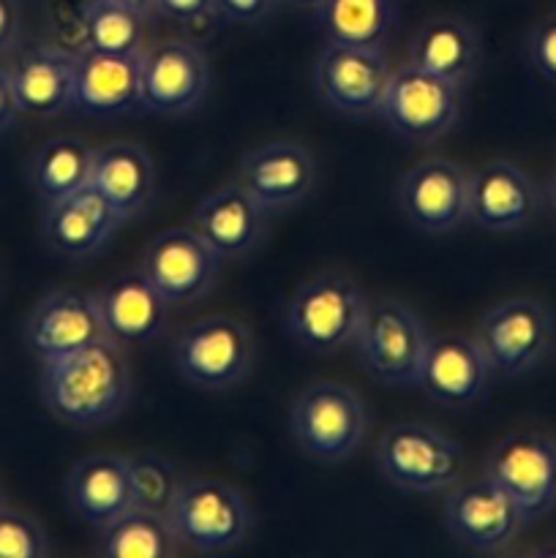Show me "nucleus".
I'll return each mask as SVG.
<instances>
[{
    "label": "nucleus",
    "instance_id": "nucleus-36",
    "mask_svg": "<svg viewBox=\"0 0 556 558\" xmlns=\"http://www.w3.org/2000/svg\"><path fill=\"white\" fill-rule=\"evenodd\" d=\"M153 14H161L164 20L180 22V25H194L216 14L213 0H153Z\"/></svg>",
    "mask_w": 556,
    "mask_h": 558
},
{
    "label": "nucleus",
    "instance_id": "nucleus-39",
    "mask_svg": "<svg viewBox=\"0 0 556 558\" xmlns=\"http://www.w3.org/2000/svg\"><path fill=\"white\" fill-rule=\"evenodd\" d=\"M118 3L131 5V9H140L145 14H153V0H118Z\"/></svg>",
    "mask_w": 556,
    "mask_h": 558
},
{
    "label": "nucleus",
    "instance_id": "nucleus-21",
    "mask_svg": "<svg viewBox=\"0 0 556 558\" xmlns=\"http://www.w3.org/2000/svg\"><path fill=\"white\" fill-rule=\"evenodd\" d=\"M93 294L107 327V338L123 349L142 347L161 336L172 308L140 267L120 272Z\"/></svg>",
    "mask_w": 556,
    "mask_h": 558
},
{
    "label": "nucleus",
    "instance_id": "nucleus-1",
    "mask_svg": "<svg viewBox=\"0 0 556 558\" xmlns=\"http://www.w3.org/2000/svg\"><path fill=\"white\" fill-rule=\"evenodd\" d=\"M134 390L123 347L104 338L63 357L44 360L38 392L44 407L60 423L96 430L125 412Z\"/></svg>",
    "mask_w": 556,
    "mask_h": 558
},
{
    "label": "nucleus",
    "instance_id": "nucleus-13",
    "mask_svg": "<svg viewBox=\"0 0 556 558\" xmlns=\"http://www.w3.org/2000/svg\"><path fill=\"white\" fill-rule=\"evenodd\" d=\"M396 202L420 232H452L469 221V172L447 158H425L401 174Z\"/></svg>",
    "mask_w": 556,
    "mask_h": 558
},
{
    "label": "nucleus",
    "instance_id": "nucleus-18",
    "mask_svg": "<svg viewBox=\"0 0 556 558\" xmlns=\"http://www.w3.org/2000/svg\"><path fill=\"white\" fill-rule=\"evenodd\" d=\"M71 109L87 118H120L142 109V52L112 54L82 47Z\"/></svg>",
    "mask_w": 556,
    "mask_h": 558
},
{
    "label": "nucleus",
    "instance_id": "nucleus-20",
    "mask_svg": "<svg viewBox=\"0 0 556 558\" xmlns=\"http://www.w3.org/2000/svg\"><path fill=\"white\" fill-rule=\"evenodd\" d=\"M74 65L76 52L52 44L16 49L5 60V74L20 112L27 118H55L69 112L74 96Z\"/></svg>",
    "mask_w": 556,
    "mask_h": 558
},
{
    "label": "nucleus",
    "instance_id": "nucleus-15",
    "mask_svg": "<svg viewBox=\"0 0 556 558\" xmlns=\"http://www.w3.org/2000/svg\"><path fill=\"white\" fill-rule=\"evenodd\" d=\"M221 256L191 227H174L147 243L140 270L156 283L169 305H185L213 289Z\"/></svg>",
    "mask_w": 556,
    "mask_h": 558
},
{
    "label": "nucleus",
    "instance_id": "nucleus-25",
    "mask_svg": "<svg viewBox=\"0 0 556 558\" xmlns=\"http://www.w3.org/2000/svg\"><path fill=\"white\" fill-rule=\"evenodd\" d=\"M265 207L234 180L221 185L191 213L189 227L216 251L221 259L245 256L262 240Z\"/></svg>",
    "mask_w": 556,
    "mask_h": 558
},
{
    "label": "nucleus",
    "instance_id": "nucleus-14",
    "mask_svg": "<svg viewBox=\"0 0 556 558\" xmlns=\"http://www.w3.org/2000/svg\"><path fill=\"white\" fill-rule=\"evenodd\" d=\"M210 87V65L196 44L164 38L142 52V109L185 114L200 107Z\"/></svg>",
    "mask_w": 556,
    "mask_h": 558
},
{
    "label": "nucleus",
    "instance_id": "nucleus-10",
    "mask_svg": "<svg viewBox=\"0 0 556 558\" xmlns=\"http://www.w3.org/2000/svg\"><path fill=\"white\" fill-rule=\"evenodd\" d=\"M483 474L516 501L527 523L556 510V441L551 436L537 430L505 436L485 458Z\"/></svg>",
    "mask_w": 556,
    "mask_h": 558
},
{
    "label": "nucleus",
    "instance_id": "nucleus-2",
    "mask_svg": "<svg viewBox=\"0 0 556 558\" xmlns=\"http://www.w3.org/2000/svg\"><path fill=\"white\" fill-rule=\"evenodd\" d=\"M368 412L358 392L338 381H314L289 407V436L314 463H343L360 450Z\"/></svg>",
    "mask_w": 556,
    "mask_h": 558
},
{
    "label": "nucleus",
    "instance_id": "nucleus-6",
    "mask_svg": "<svg viewBox=\"0 0 556 558\" xmlns=\"http://www.w3.org/2000/svg\"><path fill=\"white\" fill-rule=\"evenodd\" d=\"M180 545L200 554H223L249 539L254 512L234 485L210 477H185L169 510Z\"/></svg>",
    "mask_w": 556,
    "mask_h": 558
},
{
    "label": "nucleus",
    "instance_id": "nucleus-7",
    "mask_svg": "<svg viewBox=\"0 0 556 558\" xmlns=\"http://www.w3.org/2000/svg\"><path fill=\"white\" fill-rule=\"evenodd\" d=\"M428 330L409 305L398 300L368 303L352 347L371 379L387 387H418Z\"/></svg>",
    "mask_w": 556,
    "mask_h": 558
},
{
    "label": "nucleus",
    "instance_id": "nucleus-22",
    "mask_svg": "<svg viewBox=\"0 0 556 558\" xmlns=\"http://www.w3.org/2000/svg\"><path fill=\"white\" fill-rule=\"evenodd\" d=\"M540 189L512 161H491L469 172V221L491 232H512L537 216Z\"/></svg>",
    "mask_w": 556,
    "mask_h": 558
},
{
    "label": "nucleus",
    "instance_id": "nucleus-34",
    "mask_svg": "<svg viewBox=\"0 0 556 558\" xmlns=\"http://www.w3.org/2000/svg\"><path fill=\"white\" fill-rule=\"evenodd\" d=\"M527 60L545 85L556 87V11L543 16L527 36Z\"/></svg>",
    "mask_w": 556,
    "mask_h": 558
},
{
    "label": "nucleus",
    "instance_id": "nucleus-24",
    "mask_svg": "<svg viewBox=\"0 0 556 558\" xmlns=\"http://www.w3.org/2000/svg\"><path fill=\"white\" fill-rule=\"evenodd\" d=\"M63 496L71 515L87 526L101 529L104 523L114 521L134 507L129 458L109 456V452L82 458L65 474Z\"/></svg>",
    "mask_w": 556,
    "mask_h": 558
},
{
    "label": "nucleus",
    "instance_id": "nucleus-35",
    "mask_svg": "<svg viewBox=\"0 0 556 558\" xmlns=\"http://www.w3.org/2000/svg\"><path fill=\"white\" fill-rule=\"evenodd\" d=\"M278 0H213V9L221 20L238 22V25H254L262 22Z\"/></svg>",
    "mask_w": 556,
    "mask_h": 558
},
{
    "label": "nucleus",
    "instance_id": "nucleus-23",
    "mask_svg": "<svg viewBox=\"0 0 556 558\" xmlns=\"http://www.w3.org/2000/svg\"><path fill=\"white\" fill-rule=\"evenodd\" d=\"M44 207H47L41 218L44 243L71 262L98 254L109 243L114 229L123 223L112 205L93 185H85L65 199Z\"/></svg>",
    "mask_w": 556,
    "mask_h": 558
},
{
    "label": "nucleus",
    "instance_id": "nucleus-30",
    "mask_svg": "<svg viewBox=\"0 0 556 558\" xmlns=\"http://www.w3.org/2000/svg\"><path fill=\"white\" fill-rule=\"evenodd\" d=\"M183 548L169 515L131 507L96 534L93 554L104 558H169Z\"/></svg>",
    "mask_w": 556,
    "mask_h": 558
},
{
    "label": "nucleus",
    "instance_id": "nucleus-41",
    "mask_svg": "<svg viewBox=\"0 0 556 558\" xmlns=\"http://www.w3.org/2000/svg\"><path fill=\"white\" fill-rule=\"evenodd\" d=\"M548 199H551V205H554V210H556V172H554V178H551V183H548Z\"/></svg>",
    "mask_w": 556,
    "mask_h": 558
},
{
    "label": "nucleus",
    "instance_id": "nucleus-37",
    "mask_svg": "<svg viewBox=\"0 0 556 558\" xmlns=\"http://www.w3.org/2000/svg\"><path fill=\"white\" fill-rule=\"evenodd\" d=\"M22 44V3L0 0V60H9Z\"/></svg>",
    "mask_w": 556,
    "mask_h": 558
},
{
    "label": "nucleus",
    "instance_id": "nucleus-5",
    "mask_svg": "<svg viewBox=\"0 0 556 558\" xmlns=\"http://www.w3.org/2000/svg\"><path fill=\"white\" fill-rule=\"evenodd\" d=\"M365 311L368 298L352 278L322 272L294 292L283 325L298 347L314 354H330L354 341Z\"/></svg>",
    "mask_w": 556,
    "mask_h": 558
},
{
    "label": "nucleus",
    "instance_id": "nucleus-11",
    "mask_svg": "<svg viewBox=\"0 0 556 558\" xmlns=\"http://www.w3.org/2000/svg\"><path fill=\"white\" fill-rule=\"evenodd\" d=\"M442 521L452 543L478 554H499L527 526L516 501L485 474L458 480L447 490Z\"/></svg>",
    "mask_w": 556,
    "mask_h": 558
},
{
    "label": "nucleus",
    "instance_id": "nucleus-27",
    "mask_svg": "<svg viewBox=\"0 0 556 558\" xmlns=\"http://www.w3.org/2000/svg\"><path fill=\"white\" fill-rule=\"evenodd\" d=\"M112 205L120 221L145 216L156 202V167L147 150L131 142L93 147L90 183Z\"/></svg>",
    "mask_w": 556,
    "mask_h": 558
},
{
    "label": "nucleus",
    "instance_id": "nucleus-17",
    "mask_svg": "<svg viewBox=\"0 0 556 558\" xmlns=\"http://www.w3.org/2000/svg\"><path fill=\"white\" fill-rule=\"evenodd\" d=\"M491 374L474 336L463 332H436L428 338L418 387L434 403L447 409H463L483 401Z\"/></svg>",
    "mask_w": 556,
    "mask_h": 558
},
{
    "label": "nucleus",
    "instance_id": "nucleus-31",
    "mask_svg": "<svg viewBox=\"0 0 556 558\" xmlns=\"http://www.w3.org/2000/svg\"><path fill=\"white\" fill-rule=\"evenodd\" d=\"M145 11L118 0H87L82 14L85 47L112 54L145 52Z\"/></svg>",
    "mask_w": 556,
    "mask_h": 558
},
{
    "label": "nucleus",
    "instance_id": "nucleus-29",
    "mask_svg": "<svg viewBox=\"0 0 556 558\" xmlns=\"http://www.w3.org/2000/svg\"><path fill=\"white\" fill-rule=\"evenodd\" d=\"M316 25L330 44L385 49L398 31V0H322Z\"/></svg>",
    "mask_w": 556,
    "mask_h": 558
},
{
    "label": "nucleus",
    "instance_id": "nucleus-32",
    "mask_svg": "<svg viewBox=\"0 0 556 558\" xmlns=\"http://www.w3.org/2000/svg\"><path fill=\"white\" fill-rule=\"evenodd\" d=\"M131 469V490H134V507L158 515H169L172 501L178 496L180 485L185 477H180L178 466L169 458L158 452H136L129 456Z\"/></svg>",
    "mask_w": 556,
    "mask_h": 558
},
{
    "label": "nucleus",
    "instance_id": "nucleus-4",
    "mask_svg": "<svg viewBox=\"0 0 556 558\" xmlns=\"http://www.w3.org/2000/svg\"><path fill=\"white\" fill-rule=\"evenodd\" d=\"M474 341L494 376L532 374L556 349L554 311L534 298H510L480 316Z\"/></svg>",
    "mask_w": 556,
    "mask_h": 558
},
{
    "label": "nucleus",
    "instance_id": "nucleus-33",
    "mask_svg": "<svg viewBox=\"0 0 556 558\" xmlns=\"http://www.w3.org/2000/svg\"><path fill=\"white\" fill-rule=\"evenodd\" d=\"M49 554V537L36 518L9 505L0 510V558H44Z\"/></svg>",
    "mask_w": 556,
    "mask_h": 558
},
{
    "label": "nucleus",
    "instance_id": "nucleus-28",
    "mask_svg": "<svg viewBox=\"0 0 556 558\" xmlns=\"http://www.w3.org/2000/svg\"><path fill=\"white\" fill-rule=\"evenodd\" d=\"M93 147L80 136H49L27 156L25 174L44 205L65 199L90 183Z\"/></svg>",
    "mask_w": 556,
    "mask_h": 558
},
{
    "label": "nucleus",
    "instance_id": "nucleus-40",
    "mask_svg": "<svg viewBox=\"0 0 556 558\" xmlns=\"http://www.w3.org/2000/svg\"><path fill=\"white\" fill-rule=\"evenodd\" d=\"M283 3H292V5H298V9H309V11H316V9H319V3H322V0H283Z\"/></svg>",
    "mask_w": 556,
    "mask_h": 558
},
{
    "label": "nucleus",
    "instance_id": "nucleus-16",
    "mask_svg": "<svg viewBox=\"0 0 556 558\" xmlns=\"http://www.w3.org/2000/svg\"><path fill=\"white\" fill-rule=\"evenodd\" d=\"M107 338L96 294L82 289H52L25 319V343L38 360H55L80 352Z\"/></svg>",
    "mask_w": 556,
    "mask_h": 558
},
{
    "label": "nucleus",
    "instance_id": "nucleus-8",
    "mask_svg": "<svg viewBox=\"0 0 556 558\" xmlns=\"http://www.w3.org/2000/svg\"><path fill=\"white\" fill-rule=\"evenodd\" d=\"M256 341L249 327L229 314L194 322L174 338V368L200 390H229L251 374Z\"/></svg>",
    "mask_w": 556,
    "mask_h": 558
},
{
    "label": "nucleus",
    "instance_id": "nucleus-42",
    "mask_svg": "<svg viewBox=\"0 0 556 558\" xmlns=\"http://www.w3.org/2000/svg\"><path fill=\"white\" fill-rule=\"evenodd\" d=\"M5 505H9V501H5V494H3V488H0V510H3Z\"/></svg>",
    "mask_w": 556,
    "mask_h": 558
},
{
    "label": "nucleus",
    "instance_id": "nucleus-9",
    "mask_svg": "<svg viewBox=\"0 0 556 558\" xmlns=\"http://www.w3.org/2000/svg\"><path fill=\"white\" fill-rule=\"evenodd\" d=\"M401 140L428 145L456 129L461 118V87L418 69L407 60L392 69L379 114Z\"/></svg>",
    "mask_w": 556,
    "mask_h": 558
},
{
    "label": "nucleus",
    "instance_id": "nucleus-3",
    "mask_svg": "<svg viewBox=\"0 0 556 558\" xmlns=\"http://www.w3.org/2000/svg\"><path fill=\"white\" fill-rule=\"evenodd\" d=\"M376 472L407 494H442L463 477L458 441L428 423H396L385 428L374 447Z\"/></svg>",
    "mask_w": 556,
    "mask_h": 558
},
{
    "label": "nucleus",
    "instance_id": "nucleus-26",
    "mask_svg": "<svg viewBox=\"0 0 556 558\" xmlns=\"http://www.w3.org/2000/svg\"><path fill=\"white\" fill-rule=\"evenodd\" d=\"M409 63L456 87H467L483 63L478 31L456 14H436L409 38Z\"/></svg>",
    "mask_w": 556,
    "mask_h": 558
},
{
    "label": "nucleus",
    "instance_id": "nucleus-19",
    "mask_svg": "<svg viewBox=\"0 0 556 558\" xmlns=\"http://www.w3.org/2000/svg\"><path fill=\"white\" fill-rule=\"evenodd\" d=\"M238 183L270 210H287L311 194L316 183V161L300 142L276 140L245 153Z\"/></svg>",
    "mask_w": 556,
    "mask_h": 558
},
{
    "label": "nucleus",
    "instance_id": "nucleus-38",
    "mask_svg": "<svg viewBox=\"0 0 556 558\" xmlns=\"http://www.w3.org/2000/svg\"><path fill=\"white\" fill-rule=\"evenodd\" d=\"M22 118L20 107H16L14 90H11L9 74H5V65H0V134L11 131L16 125V120Z\"/></svg>",
    "mask_w": 556,
    "mask_h": 558
},
{
    "label": "nucleus",
    "instance_id": "nucleus-12",
    "mask_svg": "<svg viewBox=\"0 0 556 558\" xmlns=\"http://www.w3.org/2000/svg\"><path fill=\"white\" fill-rule=\"evenodd\" d=\"M390 74L385 49L327 41L314 63V90L343 118H376Z\"/></svg>",
    "mask_w": 556,
    "mask_h": 558
}]
</instances>
